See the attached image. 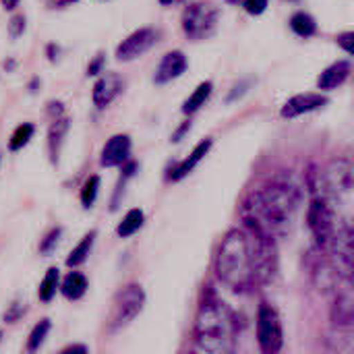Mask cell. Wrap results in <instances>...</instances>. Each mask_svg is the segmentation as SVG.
<instances>
[{"label":"cell","instance_id":"cell-1","mask_svg":"<svg viewBox=\"0 0 354 354\" xmlns=\"http://www.w3.org/2000/svg\"><path fill=\"white\" fill-rule=\"evenodd\" d=\"M297 195L284 183H270L257 189L247 203V222L255 224L272 239H284L295 224Z\"/></svg>","mask_w":354,"mask_h":354},{"label":"cell","instance_id":"cell-2","mask_svg":"<svg viewBox=\"0 0 354 354\" xmlns=\"http://www.w3.org/2000/svg\"><path fill=\"white\" fill-rule=\"evenodd\" d=\"M214 272L230 288H245L251 280V243L245 228H232L222 239L216 259Z\"/></svg>","mask_w":354,"mask_h":354},{"label":"cell","instance_id":"cell-3","mask_svg":"<svg viewBox=\"0 0 354 354\" xmlns=\"http://www.w3.org/2000/svg\"><path fill=\"white\" fill-rule=\"evenodd\" d=\"M195 342L205 354H230L232 351V328L230 319L214 301H205L195 322Z\"/></svg>","mask_w":354,"mask_h":354},{"label":"cell","instance_id":"cell-4","mask_svg":"<svg viewBox=\"0 0 354 354\" xmlns=\"http://www.w3.org/2000/svg\"><path fill=\"white\" fill-rule=\"evenodd\" d=\"M245 230L251 243V280L257 284H268L274 280L278 272L276 239H272L268 232H263L251 222H247Z\"/></svg>","mask_w":354,"mask_h":354},{"label":"cell","instance_id":"cell-5","mask_svg":"<svg viewBox=\"0 0 354 354\" xmlns=\"http://www.w3.org/2000/svg\"><path fill=\"white\" fill-rule=\"evenodd\" d=\"M353 166L348 160H332L322 170V197L332 207H348L353 201Z\"/></svg>","mask_w":354,"mask_h":354},{"label":"cell","instance_id":"cell-6","mask_svg":"<svg viewBox=\"0 0 354 354\" xmlns=\"http://www.w3.org/2000/svg\"><path fill=\"white\" fill-rule=\"evenodd\" d=\"M344 222H351V220H344L324 197H315L311 203H309V209H307V226L317 243L319 249H330L340 224Z\"/></svg>","mask_w":354,"mask_h":354},{"label":"cell","instance_id":"cell-7","mask_svg":"<svg viewBox=\"0 0 354 354\" xmlns=\"http://www.w3.org/2000/svg\"><path fill=\"white\" fill-rule=\"evenodd\" d=\"M220 21V8L218 4L209 0L193 2L183 12V31L189 39H205L209 37Z\"/></svg>","mask_w":354,"mask_h":354},{"label":"cell","instance_id":"cell-8","mask_svg":"<svg viewBox=\"0 0 354 354\" xmlns=\"http://www.w3.org/2000/svg\"><path fill=\"white\" fill-rule=\"evenodd\" d=\"M145 307V292L139 284H129L124 286L112 301V311L108 319V330L118 332L131 326L135 317L143 311Z\"/></svg>","mask_w":354,"mask_h":354},{"label":"cell","instance_id":"cell-9","mask_svg":"<svg viewBox=\"0 0 354 354\" xmlns=\"http://www.w3.org/2000/svg\"><path fill=\"white\" fill-rule=\"evenodd\" d=\"M257 344L263 354H280L284 346L282 319L270 303H263L257 311Z\"/></svg>","mask_w":354,"mask_h":354},{"label":"cell","instance_id":"cell-10","mask_svg":"<svg viewBox=\"0 0 354 354\" xmlns=\"http://www.w3.org/2000/svg\"><path fill=\"white\" fill-rule=\"evenodd\" d=\"M162 39V31L158 27H139L135 29L131 35H127L118 46H116V60L118 62H131V60H137L139 56L147 54L158 41Z\"/></svg>","mask_w":354,"mask_h":354},{"label":"cell","instance_id":"cell-11","mask_svg":"<svg viewBox=\"0 0 354 354\" xmlns=\"http://www.w3.org/2000/svg\"><path fill=\"white\" fill-rule=\"evenodd\" d=\"M122 89H124V79L118 73L108 71L95 81L93 91H91V102L97 110H104L120 95Z\"/></svg>","mask_w":354,"mask_h":354},{"label":"cell","instance_id":"cell-12","mask_svg":"<svg viewBox=\"0 0 354 354\" xmlns=\"http://www.w3.org/2000/svg\"><path fill=\"white\" fill-rule=\"evenodd\" d=\"M131 137L129 135H114L106 141L104 149H102V156H100V164L104 168H116V166H122L129 162L131 158Z\"/></svg>","mask_w":354,"mask_h":354},{"label":"cell","instance_id":"cell-13","mask_svg":"<svg viewBox=\"0 0 354 354\" xmlns=\"http://www.w3.org/2000/svg\"><path fill=\"white\" fill-rule=\"evenodd\" d=\"M328 104V97L326 95H319V93H297L292 97H288L280 110V116L282 118H297V116H303V114H309L313 110H319Z\"/></svg>","mask_w":354,"mask_h":354},{"label":"cell","instance_id":"cell-14","mask_svg":"<svg viewBox=\"0 0 354 354\" xmlns=\"http://www.w3.org/2000/svg\"><path fill=\"white\" fill-rule=\"evenodd\" d=\"M187 68H189V58L180 50H172L160 60L156 75H153V83L166 85V83L174 81L176 77H180Z\"/></svg>","mask_w":354,"mask_h":354},{"label":"cell","instance_id":"cell-15","mask_svg":"<svg viewBox=\"0 0 354 354\" xmlns=\"http://www.w3.org/2000/svg\"><path fill=\"white\" fill-rule=\"evenodd\" d=\"M212 145H214V141L207 137V139H203V141H199L197 145H195V149L183 160V162H178L174 168H172V172H170V180H183L185 176H189L195 168H197V164L209 153V149H212Z\"/></svg>","mask_w":354,"mask_h":354},{"label":"cell","instance_id":"cell-16","mask_svg":"<svg viewBox=\"0 0 354 354\" xmlns=\"http://www.w3.org/2000/svg\"><path fill=\"white\" fill-rule=\"evenodd\" d=\"M351 68H353L351 60H338V62L330 64V66L317 77V87L324 89V91H332V89L340 87V85L348 79Z\"/></svg>","mask_w":354,"mask_h":354},{"label":"cell","instance_id":"cell-17","mask_svg":"<svg viewBox=\"0 0 354 354\" xmlns=\"http://www.w3.org/2000/svg\"><path fill=\"white\" fill-rule=\"evenodd\" d=\"M68 118L66 116H60L56 120H52L50 124V131H48V151H50V160L52 164H58V156H60V149H62V141L68 133Z\"/></svg>","mask_w":354,"mask_h":354},{"label":"cell","instance_id":"cell-18","mask_svg":"<svg viewBox=\"0 0 354 354\" xmlns=\"http://www.w3.org/2000/svg\"><path fill=\"white\" fill-rule=\"evenodd\" d=\"M60 292L64 295V299L68 301H79L83 299V295L87 292V278L81 272H68L64 276V280L60 282Z\"/></svg>","mask_w":354,"mask_h":354},{"label":"cell","instance_id":"cell-19","mask_svg":"<svg viewBox=\"0 0 354 354\" xmlns=\"http://www.w3.org/2000/svg\"><path fill=\"white\" fill-rule=\"evenodd\" d=\"M95 236H97V232L91 230V232H87V234L73 247V251H71L68 257H66V266H68L71 270H75V268H79V266H83V263L87 261V257H89V253H91V249H93Z\"/></svg>","mask_w":354,"mask_h":354},{"label":"cell","instance_id":"cell-20","mask_svg":"<svg viewBox=\"0 0 354 354\" xmlns=\"http://www.w3.org/2000/svg\"><path fill=\"white\" fill-rule=\"evenodd\" d=\"M143 224H145V214H143V209L133 207V209H129V212L124 214V218H122L120 224L116 226V234H118L120 239H131L133 234H137V232L143 228Z\"/></svg>","mask_w":354,"mask_h":354},{"label":"cell","instance_id":"cell-21","mask_svg":"<svg viewBox=\"0 0 354 354\" xmlns=\"http://www.w3.org/2000/svg\"><path fill=\"white\" fill-rule=\"evenodd\" d=\"M212 91H214L212 81H203V83H199V85L195 87V91L185 100V104H183V114L191 116V114H195L197 110H201V106L209 100Z\"/></svg>","mask_w":354,"mask_h":354},{"label":"cell","instance_id":"cell-22","mask_svg":"<svg viewBox=\"0 0 354 354\" xmlns=\"http://www.w3.org/2000/svg\"><path fill=\"white\" fill-rule=\"evenodd\" d=\"M58 288H60V272H58V268H50L46 272V276L41 278V282H39L37 299L41 303H50L56 297V290Z\"/></svg>","mask_w":354,"mask_h":354},{"label":"cell","instance_id":"cell-23","mask_svg":"<svg viewBox=\"0 0 354 354\" xmlns=\"http://www.w3.org/2000/svg\"><path fill=\"white\" fill-rule=\"evenodd\" d=\"M50 328H52L50 319H41V322H37V324L33 326V330H31L29 336H27V344H25L27 354H35L41 346H44V342H46V338H48V334H50Z\"/></svg>","mask_w":354,"mask_h":354},{"label":"cell","instance_id":"cell-24","mask_svg":"<svg viewBox=\"0 0 354 354\" xmlns=\"http://www.w3.org/2000/svg\"><path fill=\"white\" fill-rule=\"evenodd\" d=\"M290 29L299 37H313L317 33V21L309 12H295L290 19Z\"/></svg>","mask_w":354,"mask_h":354},{"label":"cell","instance_id":"cell-25","mask_svg":"<svg viewBox=\"0 0 354 354\" xmlns=\"http://www.w3.org/2000/svg\"><path fill=\"white\" fill-rule=\"evenodd\" d=\"M33 133H35V127H33L31 122H23V124H19V127L12 131V135H10L8 149H10V151H19V149H23V147L31 141Z\"/></svg>","mask_w":354,"mask_h":354},{"label":"cell","instance_id":"cell-26","mask_svg":"<svg viewBox=\"0 0 354 354\" xmlns=\"http://www.w3.org/2000/svg\"><path fill=\"white\" fill-rule=\"evenodd\" d=\"M97 193H100V176H95V174H93V176H89V178L83 183V187H81V193H79L81 205L89 209V207L95 203Z\"/></svg>","mask_w":354,"mask_h":354},{"label":"cell","instance_id":"cell-27","mask_svg":"<svg viewBox=\"0 0 354 354\" xmlns=\"http://www.w3.org/2000/svg\"><path fill=\"white\" fill-rule=\"evenodd\" d=\"M255 81H257V77H253V75L243 77L241 81H236V83L232 85V89L228 91V95H226V104H232V102H236V100L245 97V93L255 85Z\"/></svg>","mask_w":354,"mask_h":354},{"label":"cell","instance_id":"cell-28","mask_svg":"<svg viewBox=\"0 0 354 354\" xmlns=\"http://www.w3.org/2000/svg\"><path fill=\"white\" fill-rule=\"evenodd\" d=\"M60 236H62V228H52V230L41 239V243H39V253H41V255H50V253L58 247Z\"/></svg>","mask_w":354,"mask_h":354},{"label":"cell","instance_id":"cell-29","mask_svg":"<svg viewBox=\"0 0 354 354\" xmlns=\"http://www.w3.org/2000/svg\"><path fill=\"white\" fill-rule=\"evenodd\" d=\"M25 27H27V17H25L23 12H17V15H12V17L8 19V35H10L12 39L21 37V35L25 33Z\"/></svg>","mask_w":354,"mask_h":354},{"label":"cell","instance_id":"cell-30","mask_svg":"<svg viewBox=\"0 0 354 354\" xmlns=\"http://www.w3.org/2000/svg\"><path fill=\"white\" fill-rule=\"evenodd\" d=\"M268 2H270V0H243V6H245V10H247L249 15L257 17V15L266 12Z\"/></svg>","mask_w":354,"mask_h":354},{"label":"cell","instance_id":"cell-31","mask_svg":"<svg viewBox=\"0 0 354 354\" xmlns=\"http://www.w3.org/2000/svg\"><path fill=\"white\" fill-rule=\"evenodd\" d=\"M104 62H106V54H104V52H97V54L89 60V64H87V77H95V75H100V71H102Z\"/></svg>","mask_w":354,"mask_h":354},{"label":"cell","instance_id":"cell-32","mask_svg":"<svg viewBox=\"0 0 354 354\" xmlns=\"http://www.w3.org/2000/svg\"><path fill=\"white\" fill-rule=\"evenodd\" d=\"M336 44H338L342 50H346L348 54H353L354 52V33L353 31H344V33H340V35L336 37Z\"/></svg>","mask_w":354,"mask_h":354},{"label":"cell","instance_id":"cell-33","mask_svg":"<svg viewBox=\"0 0 354 354\" xmlns=\"http://www.w3.org/2000/svg\"><path fill=\"white\" fill-rule=\"evenodd\" d=\"M23 313H25V305H21V303H12V305L8 307V311L4 313V322L15 324Z\"/></svg>","mask_w":354,"mask_h":354},{"label":"cell","instance_id":"cell-34","mask_svg":"<svg viewBox=\"0 0 354 354\" xmlns=\"http://www.w3.org/2000/svg\"><path fill=\"white\" fill-rule=\"evenodd\" d=\"M48 114L52 116V120H56V118H60V116H64V104L62 102H56V100H52L50 104H48Z\"/></svg>","mask_w":354,"mask_h":354},{"label":"cell","instance_id":"cell-35","mask_svg":"<svg viewBox=\"0 0 354 354\" xmlns=\"http://www.w3.org/2000/svg\"><path fill=\"white\" fill-rule=\"evenodd\" d=\"M60 354H89V353H87V348H85L83 344H71V346H66V348H64Z\"/></svg>","mask_w":354,"mask_h":354},{"label":"cell","instance_id":"cell-36","mask_svg":"<svg viewBox=\"0 0 354 354\" xmlns=\"http://www.w3.org/2000/svg\"><path fill=\"white\" fill-rule=\"evenodd\" d=\"M189 129H191V120L183 122V124L178 127V131H176V133L172 135V141H174V143H176V141H180V139H183V135H185V133H187Z\"/></svg>","mask_w":354,"mask_h":354},{"label":"cell","instance_id":"cell-37","mask_svg":"<svg viewBox=\"0 0 354 354\" xmlns=\"http://www.w3.org/2000/svg\"><path fill=\"white\" fill-rule=\"evenodd\" d=\"M19 2H21V0H0V4H2L4 10H15V8L19 6Z\"/></svg>","mask_w":354,"mask_h":354},{"label":"cell","instance_id":"cell-38","mask_svg":"<svg viewBox=\"0 0 354 354\" xmlns=\"http://www.w3.org/2000/svg\"><path fill=\"white\" fill-rule=\"evenodd\" d=\"M50 6H66V0H50Z\"/></svg>","mask_w":354,"mask_h":354},{"label":"cell","instance_id":"cell-39","mask_svg":"<svg viewBox=\"0 0 354 354\" xmlns=\"http://www.w3.org/2000/svg\"><path fill=\"white\" fill-rule=\"evenodd\" d=\"M174 2H180V0H160V4H164V6H170Z\"/></svg>","mask_w":354,"mask_h":354},{"label":"cell","instance_id":"cell-40","mask_svg":"<svg viewBox=\"0 0 354 354\" xmlns=\"http://www.w3.org/2000/svg\"><path fill=\"white\" fill-rule=\"evenodd\" d=\"M228 4H239V2H243V0H226Z\"/></svg>","mask_w":354,"mask_h":354},{"label":"cell","instance_id":"cell-41","mask_svg":"<svg viewBox=\"0 0 354 354\" xmlns=\"http://www.w3.org/2000/svg\"><path fill=\"white\" fill-rule=\"evenodd\" d=\"M73 2H79V0H66V4H73Z\"/></svg>","mask_w":354,"mask_h":354},{"label":"cell","instance_id":"cell-42","mask_svg":"<svg viewBox=\"0 0 354 354\" xmlns=\"http://www.w3.org/2000/svg\"><path fill=\"white\" fill-rule=\"evenodd\" d=\"M0 338H2V334H0Z\"/></svg>","mask_w":354,"mask_h":354}]
</instances>
